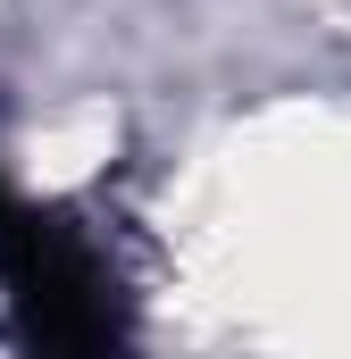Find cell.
Returning a JSON list of instances; mask_svg holds the SVG:
<instances>
[{
    "instance_id": "cell-1",
    "label": "cell",
    "mask_w": 351,
    "mask_h": 359,
    "mask_svg": "<svg viewBox=\"0 0 351 359\" xmlns=\"http://www.w3.org/2000/svg\"><path fill=\"white\" fill-rule=\"evenodd\" d=\"M0 284L17 309V334L34 351H109L117 343V301L92 243L59 209H0Z\"/></svg>"
},
{
    "instance_id": "cell-2",
    "label": "cell",
    "mask_w": 351,
    "mask_h": 359,
    "mask_svg": "<svg viewBox=\"0 0 351 359\" xmlns=\"http://www.w3.org/2000/svg\"><path fill=\"white\" fill-rule=\"evenodd\" d=\"M8 201H17V192H8V184H0V209H8Z\"/></svg>"
}]
</instances>
